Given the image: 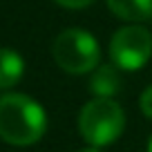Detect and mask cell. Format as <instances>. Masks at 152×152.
<instances>
[{
	"mask_svg": "<svg viewBox=\"0 0 152 152\" xmlns=\"http://www.w3.org/2000/svg\"><path fill=\"white\" fill-rule=\"evenodd\" d=\"M52 56L67 74H90L101 65L99 40L78 27H69L58 34L52 45Z\"/></svg>",
	"mask_w": 152,
	"mask_h": 152,
	"instance_id": "cell-3",
	"label": "cell"
},
{
	"mask_svg": "<svg viewBox=\"0 0 152 152\" xmlns=\"http://www.w3.org/2000/svg\"><path fill=\"white\" fill-rule=\"evenodd\" d=\"M152 56V34L139 23L116 29L110 40V58L119 69L137 72Z\"/></svg>",
	"mask_w": 152,
	"mask_h": 152,
	"instance_id": "cell-4",
	"label": "cell"
},
{
	"mask_svg": "<svg viewBox=\"0 0 152 152\" xmlns=\"http://www.w3.org/2000/svg\"><path fill=\"white\" fill-rule=\"evenodd\" d=\"M148 152H152V137H150V143H148Z\"/></svg>",
	"mask_w": 152,
	"mask_h": 152,
	"instance_id": "cell-11",
	"label": "cell"
},
{
	"mask_svg": "<svg viewBox=\"0 0 152 152\" xmlns=\"http://www.w3.org/2000/svg\"><path fill=\"white\" fill-rule=\"evenodd\" d=\"M56 5L65 7V9H85V7H90L94 0H54Z\"/></svg>",
	"mask_w": 152,
	"mask_h": 152,
	"instance_id": "cell-9",
	"label": "cell"
},
{
	"mask_svg": "<svg viewBox=\"0 0 152 152\" xmlns=\"http://www.w3.org/2000/svg\"><path fill=\"white\" fill-rule=\"evenodd\" d=\"M81 152H101V148H94V145H90V148H85V150H81Z\"/></svg>",
	"mask_w": 152,
	"mask_h": 152,
	"instance_id": "cell-10",
	"label": "cell"
},
{
	"mask_svg": "<svg viewBox=\"0 0 152 152\" xmlns=\"http://www.w3.org/2000/svg\"><path fill=\"white\" fill-rule=\"evenodd\" d=\"M139 107H141L143 116H148V119L152 121V85H148L145 90L141 92V96H139Z\"/></svg>",
	"mask_w": 152,
	"mask_h": 152,
	"instance_id": "cell-8",
	"label": "cell"
},
{
	"mask_svg": "<svg viewBox=\"0 0 152 152\" xmlns=\"http://www.w3.org/2000/svg\"><path fill=\"white\" fill-rule=\"evenodd\" d=\"M116 18L128 23H141L152 16V0H105Z\"/></svg>",
	"mask_w": 152,
	"mask_h": 152,
	"instance_id": "cell-7",
	"label": "cell"
},
{
	"mask_svg": "<svg viewBox=\"0 0 152 152\" xmlns=\"http://www.w3.org/2000/svg\"><path fill=\"white\" fill-rule=\"evenodd\" d=\"M47 130V114L27 94L9 92L0 96V139L9 145H34Z\"/></svg>",
	"mask_w": 152,
	"mask_h": 152,
	"instance_id": "cell-1",
	"label": "cell"
},
{
	"mask_svg": "<svg viewBox=\"0 0 152 152\" xmlns=\"http://www.w3.org/2000/svg\"><path fill=\"white\" fill-rule=\"evenodd\" d=\"M25 61L16 49L0 47V90H9L23 78Z\"/></svg>",
	"mask_w": 152,
	"mask_h": 152,
	"instance_id": "cell-6",
	"label": "cell"
},
{
	"mask_svg": "<svg viewBox=\"0 0 152 152\" xmlns=\"http://www.w3.org/2000/svg\"><path fill=\"white\" fill-rule=\"evenodd\" d=\"M125 130V112L114 99H92L78 114V132L90 145L105 148Z\"/></svg>",
	"mask_w": 152,
	"mask_h": 152,
	"instance_id": "cell-2",
	"label": "cell"
},
{
	"mask_svg": "<svg viewBox=\"0 0 152 152\" xmlns=\"http://www.w3.org/2000/svg\"><path fill=\"white\" fill-rule=\"evenodd\" d=\"M123 83H121V72L119 67L110 63V65H99L92 72L90 78V90L96 99H114L121 92Z\"/></svg>",
	"mask_w": 152,
	"mask_h": 152,
	"instance_id": "cell-5",
	"label": "cell"
}]
</instances>
